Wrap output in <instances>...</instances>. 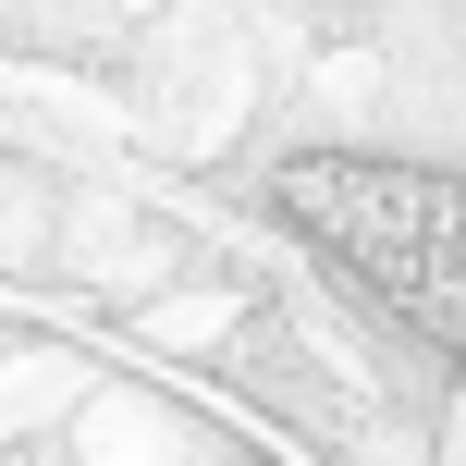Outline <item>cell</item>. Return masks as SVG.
Listing matches in <instances>:
<instances>
[{
  "label": "cell",
  "instance_id": "6da1fadb",
  "mask_svg": "<svg viewBox=\"0 0 466 466\" xmlns=\"http://www.w3.org/2000/svg\"><path fill=\"white\" fill-rule=\"evenodd\" d=\"M270 221L356 307H380L393 331H418L430 356L466 369V172L369 160V147H307V160L270 172Z\"/></svg>",
  "mask_w": 466,
  "mask_h": 466
}]
</instances>
